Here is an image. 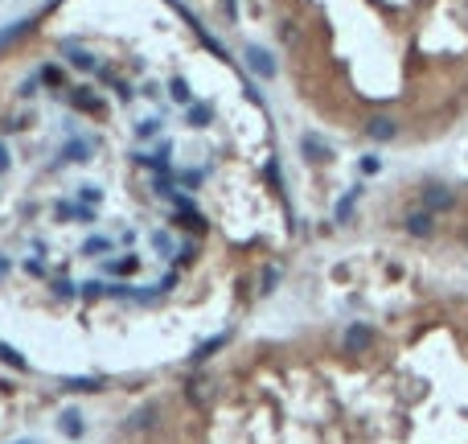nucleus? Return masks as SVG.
<instances>
[{"label":"nucleus","instance_id":"nucleus-1","mask_svg":"<svg viewBox=\"0 0 468 444\" xmlns=\"http://www.w3.org/2000/svg\"><path fill=\"white\" fill-rule=\"evenodd\" d=\"M374 342H378V338H374V325H366V321H354V325H345V334H341V350L354 354V358L370 354Z\"/></svg>","mask_w":468,"mask_h":444},{"label":"nucleus","instance_id":"nucleus-2","mask_svg":"<svg viewBox=\"0 0 468 444\" xmlns=\"http://www.w3.org/2000/svg\"><path fill=\"white\" fill-rule=\"evenodd\" d=\"M243 58H247V70H251V74H259V78H275V58H271L263 45H247Z\"/></svg>","mask_w":468,"mask_h":444},{"label":"nucleus","instance_id":"nucleus-3","mask_svg":"<svg viewBox=\"0 0 468 444\" xmlns=\"http://www.w3.org/2000/svg\"><path fill=\"white\" fill-rule=\"evenodd\" d=\"M456 206V194L448 189V185H440V181H432V185H423V210H432V214H440V210H452Z\"/></svg>","mask_w":468,"mask_h":444},{"label":"nucleus","instance_id":"nucleus-4","mask_svg":"<svg viewBox=\"0 0 468 444\" xmlns=\"http://www.w3.org/2000/svg\"><path fill=\"white\" fill-rule=\"evenodd\" d=\"M403 231L415 235V239H432V231H436V214H432V210H407V214H403Z\"/></svg>","mask_w":468,"mask_h":444},{"label":"nucleus","instance_id":"nucleus-5","mask_svg":"<svg viewBox=\"0 0 468 444\" xmlns=\"http://www.w3.org/2000/svg\"><path fill=\"white\" fill-rule=\"evenodd\" d=\"M366 136H370L374 144H391V140H399V124H395L391 115H370V119H366Z\"/></svg>","mask_w":468,"mask_h":444},{"label":"nucleus","instance_id":"nucleus-6","mask_svg":"<svg viewBox=\"0 0 468 444\" xmlns=\"http://www.w3.org/2000/svg\"><path fill=\"white\" fill-rule=\"evenodd\" d=\"M300 152H304L308 161H317V165L333 161V148H329V140H325V136H317V132H304V136H300Z\"/></svg>","mask_w":468,"mask_h":444},{"label":"nucleus","instance_id":"nucleus-7","mask_svg":"<svg viewBox=\"0 0 468 444\" xmlns=\"http://www.w3.org/2000/svg\"><path fill=\"white\" fill-rule=\"evenodd\" d=\"M70 103H74L78 111H86V115H99V111H103V99H99V95H90L86 86H78V91H70Z\"/></svg>","mask_w":468,"mask_h":444},{"label":"nucleus","instance_id":"nucleus-8","mask_svg":"<svg viewBox=\"0 0 468 444\" xmlns=\"http://www.w3.org/2000/svg\"><path fill=\"white\" fill-rule=\"evenodd\" d=\"M173 226H181V231H206V218H201L193 206H181V210L173 214Z\"/></svg>","mask_w":468,"mask_h":444},{"label":"nucleus","instance_id":"nucleus-9","mask_svg":"<svg viewBox=\"0 0 468 444\" xmlns=\"http://www.w3.org/2000/svg\"><path fill=\"white\" fill-rule=\"evenodd\" d=\"M140 268V255H107V272L111 276H132Z\"/></svg>","mask_w":468,"mask_h":444},{"label":"nucleus","instance_id":"nucleus-10","mask_svg":"<svg viewBox=\"0 0 468 444\" xmlns=\"http://www.w3.org/2000/svg\"><path fill=\"white\" fill-rule=\"evenodd\" d=\"M185 119H189V128H206V124L214 119V107H210V103H189Z\"/></svg>","mask_w":468,"mask_h":444},{"label":"nucleus","instance_id":"nucleus-11","mask_svg":"<svg viewBox=\"0 0 468 444\" xmlns=\"http://www.w3.org/2000/svg\"><path fill=\"white\" fill-rule=\"evenodd\" d=\"M169 95H173V103H181V107H189V103H193V91H189V82H185V78H173V82H169Z\"/></svg>","mask_w":468,"mask_h":444},{"label":"nucleus","instance_id":"nucleus-12","mask_svg":"<svg viewBox=\"0 0 468 444\" xmlns=\"http://www.w3.org/2000/svg\"><path fill=\"white\" fill-rule=\"evenodd\" d=\"M58 428H62L66 436H82V416H78V412H62Z\"/></svg>","mask_w":468,"mask_h":444},{"label":"nucleus","instance_id":"nucleus-13","mask_svg":"<svg viewBox=\"0 0 468 444\" xmlns=\"http://www.w3.org/2000/svg\"><path fill=\"white\" fill-rule=\"evenodd\" d=\"M62 156H66V161H86V156H90V144H86V140H70V144L62 148Z\"/></svg>","mask_w":468,"mask_h":444},{"label":"nucleus","instance_id":"nucleus-14","mask_svg":"<svg viewBox=\"0 0 468 444\" xmlns=\"http://www.w3.org/2000/svg\"><path fill=\"white\" fill-rule=\"evenodd\" d=\"M111 247H115V243H111L107 235H95V239H86L82 251H86V255H111Z\"/></svg>","mask_w":468,"mask_h":444},{"label":"nucleus","instance_id":"nucleus-15","mask_svg":"<svg viewBox=\"0 0 468 444\" xmlns=\"http://www.w3.org/2000/svg\"><path fill=\"white\" fill-rule=\"evenodd\" d=\"M358 194H362V189H349V194H345V202L337 206V222H345V218L354 214V202H358Z\"/></svg>","mask_w":468,"mask_h":444},{"label":"nucleus","instance_id":"nucleus-16","mask_svg":"<svg viewBox=\"0 0 468 444\" xmlns=\"http://www.w3.org/2000/svg\"><path fill=\"white\" fill-rule=\"evenodd\" d=\"M152 247H156L160 255H177V247H173V239H169L164 231H156V235H152Z\"/></svg>","mask_w":468,"mask_h":444},{"label":"nucleus","instance_id":"nucleus-17","mask_svg":"<svg viewBox=\"0 0 468 444\" xmlns=\"http://www.w3.org/2000/svg\"><path fill=\"white\" fill-rule=\"evenodd\" d=\"M70 62H74L78 70H95V58H90L86 49H70Z\"/></svg>","mask_w":468,"mask_h":444},{"label":"nucleus","instance_id":"nucleus-18","mask_svg":"<svg viewBox=\"0 0 468 444\" xmlns=\"http://www.w3.org/2000/svg\"><path fill=\"white\" fill-rule=\"evenodd\" d=\"M41 78H45L49 86H66V74H62L58 66H45V70H41Z\"/></svg>","mask_w":468,"mask_h":444},{"label":"nucleus","instance_id":"nucleus-19","mask_svg":"<svg viewBox=\"0 0 468 444\" xmlns=\"http://www.w3.org/2000/svg\"><path fill=\"white\" fill-rule=\"evenodd\" d=\"M0 362H8V366H16V371L25 366V358H21V354L12 350V346H0Z\"/></svg>","mask_w":468,"mask_h":444},{"label":"nucleus","instance_id":"nucleus-20","mask_svg":"<svg viewBox=\"0 0 468 444\" xmlns=\"http://www.w3.org/2000/svg\"><path fill=\"white\" fill-rule=\"evenodd\" d=\"M156 132H160V124H156V119H144V124L136 128V136H140V140H152Z\"/></svg>","mask_w":468,"mask_h":444},{"label":"nucleus","instance_id":"nucleus-21","mask_svg":"<svg viewBox=\"0 0 468 444\" xmlns=\"http://www.w3.org/2000/svg\"><path fill=\"white\" fill-rule=\"evenodd\" d=\"M95 379H66V391H95Z\"/></svg>","mask_w":468,"mask_h":444},{"label":"nucleus","instance_id":"nucleus-22","mask_svg":"<svg viewBox=\"0 0 468 444\" xmlns=\"http://www.w3.org/2000/svg\"><path fill=\"white\" fill-rule=\"evenodd\" d=\"M177 259H181V264L197 259V243H181V247H177Z\"/></svg>","mask_w":468,"mask_h":444},{"label":"nucleus","instance_id":"nucleus-23","mask_svg":"<svg viewBox=\"0 0 468 444\" xmlns=\"http://www.w3.org/2000/svg\"><path fill=\"white\" fill-rule=\"evenodd\" d=\"M378 169H382L378 156H362V173H378Z\"/></svg>","mask_w":468,"mask_h":444},{"label":"nucleus","instance_id":"nucleus-24","mask_svg":"<svg viewBox=\"0 0 468 444\" xmlns=\"http://www.w3.org/2000/svg\"><path fill=\"white\" fill-rule=\"evenodd\" d=\"M275 280H280V272H275V268H263V292H271Z\"/></svg>","mask_w":468,"mask_h":444},{"label":"nucleus","instance_id":"nucleus-25","mask_svg":"<svg viewBox=\"0 0 468 444\" xmlns=\"http://www.w3.org/2000/svg\"><path fill=\"white\" fill-rule=\"evenodd\" d=\"M280 33H284V41H288V45H296V25H292V21H284V29H280Z\"/></svg>","mask_w":468,"mask_h":444},{"label":"nucleus","instance_id":"nucleus-26","mask_svg":"<svg viewBox=\"0 0 468 444\" xmlns=\"http://www.w3.org/2000/svg\"><path fill=\"white\" fill-rule=\"evenodd\" d=\"M78 198H82V202H99V189H95V185H82Z\"/></svg>","mask_w":468,"mask_h":444},{"label":"nucleus","instance_id":"nucleus-27","mask_svg":"<svg viewBox=\"0 0 468 444\" xmlns=\"http://www.w3.org/2000/svg\"><path fill=\"white\" fill-rule=\"evenodd\" d=\"M222 12H226V16H238V4H234V0H222Z\"/></svg>","mask_w":468,"mask_h":444},{"label":"nucleus","instance_id":"nucleus-28","mask_svg":"<svg viewBox=\"0 0 468 444\" xmlns=\"http://www.w3.org/2000/svg\"><path fill=\"white\" fill-rule=\"evenodd\" d=\"M0 173H8V148L0 144Z\"/></svg>","mask_w":468,"mask_h":444},{"label":"nucleus","instance_id":"nucleus-29","mask_svg":"<svg viewBox=\"0 0 468 444\" xmlns=\"http://www.w3.org/2000/svg\"><path fill=\"white\" fill-rule=\"evenodd\" d=\"M4 272H8V259H4V255H0V276H4Z\"/></svg>","mask_w":468,"mask_h":444}]
</instances>
